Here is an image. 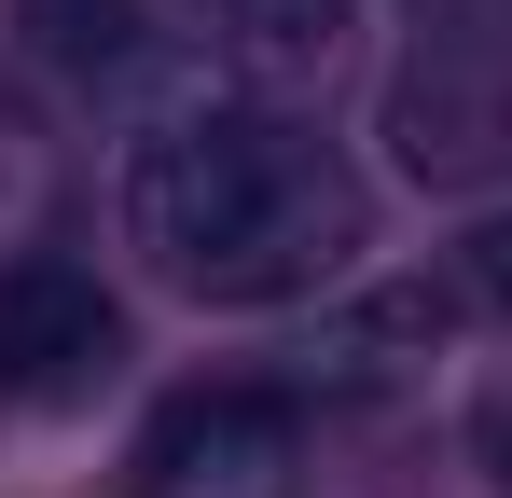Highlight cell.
Segmentation results:
<instances>
[{
	"mask_svg": "<svg viewBox=\"0 0 512 498\" xmlns=\"http://www.w3.org/2000/svg\"><path fill=\"white\" fill-rule=\"evenodd\" d=\"M125 236L153 249V277L194 291V305H291V291L346 277L360 180L305 125L208 97V111H167L125 153Z\"/></svg>",
	"mask_w": 512,
	"mask_h": 498,
	"instance_id": "cell-1",
	"label": "cell"
},
{
	"mask_svg": "<svg viewBox=\"0 0 512 498\" xmlns=\"http://www.w3.org/2000/svg\"><path fill=\"white\" fill-rule=\"evenodd\" d=\"M139 498H305V415L277 388H180L139 443Z\"/></svg>",
	"mask_w": 512,
	"mask_h": 498,
	"instance_id": "cell-2",
	"label": "cell"
},
{
	"mask_svg": "<svg viewBox=\"0 0 512 498\" xmlns=\"http://www.w3.org/2000/svg\"><path fill=\"white\" fill-rule=\"evenodd\" d=\"M111 360H125V319L84 263H56V249L0 263V388L14 402H97Z\"/></svg>",
	"mask_w": 512,
	"mask_h": 498,
	"instance_id": "cell-3",
	"label": "cell"
},
{
	"mask_svg": "<svg viewBox=\"0 0 512 498\" xmlns=\"http://www.w3.org/2000/svg\"><path fill=\"white\" fill-rule=\"evenodd\" d=\"M443 319H457V291H429V277H416V291H374L360 319L319 332V346H333V360H319V388H388L416 346H443Z\"/></svg>",
	"mask_w": 512,
	"mask_h": 498,
	"instance_id": "cell-4",
	"label": "cell"
},
{
	"mask_svg": "<svg viewBox=\"0 0 512 498\" xmlns=\"http://www.w3.org/2000/svg\"><path fill=\"white\" fill-rule=\"evenodd\" d=\"M346 14H360V0H222V28H236V56H250L263 83H305L346 42Z\"/></svg>",
	"mask_w": 512,
	"mask_h": 498,
	"instance_id": "cell-5",
	"label": "cell"
},
{
	"mask_svg": "<svg viewBox=\"0 0 512 498\" xmlns=\"http://www.w3.org/2000/svg\"><path fill=\"white\" fill-rule=\"evenodd\" d=\"M42 28H56V56H125V42H139V0H42Z\"/></svg>",
	"mask_w": 512,
	"mask_h": 498,
	"instance_id": "cell-6",
	"label": "cell"
},
{
	"mask_svg": "<svg viewBox=\"0 0 512 498\" xmlns=\"http://www.w3.org/2000/svg\"><path fill=\"white\" fill-rule=\"evenodd\" d=\"M457 305H485V319H512V222H485V236L457 249Z\"/></svg>",
	"mask_w": 512,
	"mask_h": 498,
	"instance_id": "cell-7",
	"label": "cell"
},
{
	"mask_svg": "<svg viewBox=\"0 0 512 498\" xmlns=\"http://www.w3.org/2000/svg\"><path fill=\"white\" fill-rule=\"evenodd\" d=\"M471 443H485V471L512 485V388H485V415H471Z\"/></svg>",
	"mask_w": 512,
	"mask_h": 498,
	"instance_id": "cell-8",
	"label": "cell"
}]
</instances>
